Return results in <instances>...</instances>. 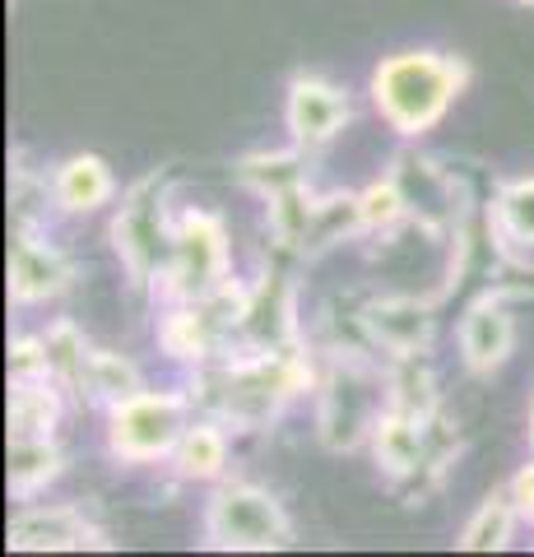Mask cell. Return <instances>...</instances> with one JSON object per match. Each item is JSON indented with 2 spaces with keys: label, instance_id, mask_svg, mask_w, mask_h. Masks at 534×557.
Instances as JSON below:
<instances>
[{
  "label": "cell",
  "instance_id": "6da1fadb",
  "mask_svg": "<svg viewBox=\"0 0 534 557\" xmlns=\"http://www.w3.org/2000/svg\"><path fill=\"white\" fill-rule=\"evenodd\" d=\"M464 70L456 61L437 57V51H405L390 57L372 79L376 108L400 135H419L451 108V98L460 94Z\"/></svg>",
  "mask_w": 534,
  "mask_h": 557
},
{
  "label": "cell",
  "instance_id": "7a4b0ae2",
  "mask_svg": "<svg viewBox=\"0 0 534 557\" xmlns=\"http://www.w3.org/2000/svg\"><path fill=\"white\" fill-rule=\"evenodd\" d=\"M386 413V386L363 358L339 362L331 386H325V405H321V437L325 446H358L368 432L382 423Z\"/></svg>",
  "mask_w": 534,
  "mask_h": 557
},
{
  "label": "cell",
  "instance_id": "3957f363",
  "mask_svg": "<svg viewBox=\"0 0 534 557\" xmlns=\"http://www.w3.org/2000/svg\"><path fill=\"white\" fill-rule=\"evenodd\" d=\"M204 530H210V544H219V548L265 553L288 539V520L270 493H261V487H251V483H233L210 502Z\"/></svg>",
  "mask_w": 534,
  "mask_h": 557
},
{
  "label": "cell",
  "instance_id": "277c9868",
  "mask_svg": "<svg viewBox=\"0 0 534 557\" xmlns=\"http://www.w3.org/2000/svg\"><path fill=\"white\" fill-rule=\"evenodd\" d=\"M182 442V399L177 395H135L112 413V450L131 460L163 456Z\"/></svg>",
  "mask_w": 534,
  "mask_h": 557
},
{
  "label": "cell",
  "instance_id": "5b68a950",
  "mask_svg": "<svg viewBox=\"0 0 534 557\" xmlns=\"http://www.w3.org/2000/svg\"><path fill=\"white\" fill-rule=\"evenodd\" d=\"M223 270H228V247H223V228L210 214H186L172 237V288L182 298H204Z\"/></svg>",
  "mask_w": 534,
  "mask_h": 557
},
{
  "label": "cell",
  "instance_id": "8992f818",
  "mask_svg": "<svg viewBox=\"0 0 534 557\" xmlns=\"http://www.w3.org/2000/svg\"><path fill=\"white\" fill-rule=\"evenodd\" d=\"M153 190H159V177H145L140 186L131 190V200L122 205V214H116V223H112L116 251H122L135 284H145V278L153 274L159 251H163V219H159V200H153Z\"/></svg>",
  "mask_w": 534,
  "mask_h": 557
},
{
  "label": "cell",
  "instance_id": "52a82bcc",
  "mask_svg": "<svg viewBox=\"0 0 534 557\" xmlns=\"http://www.w3.org/2000/svg\"><path fill=\"white\" fill-rule=\"evenodd\" d=\"M298 386H302L298 362H288V358L247 362V368L228 372V413L243 418V423H261V418L274 413V405L288 399Z\"/></svg>",
  "mask_w": 534,
  "mask_h": 557
},
{
  "label": "cell",
  "instance_id": "ba28073f",
  "mask_svg": "<svg viewBox=\"0 0 534 557\" xmlns=\"http://www.w3.org/2000/svg\"><path fill=\"white\" fill-rule=\"evenodd\" d=\"M344 116H349V98L339 89H331L325 79H293L288 89V131L298 145H321V139H331Z\"/></svg>",
  "mask_w": 534,
  "mask_h": 557
},
{
  "label": "cell",
  "instance_id": "9c48e42d",
  "mask_svg": "<svg viewBox=\"0 0 534 557\" xmlns=\"http://www.w3.org/2000/svg\"><path fill=\"white\" fill-rule=\"evenodd\" d=\"M511 339H516V325L497 302H479L460 325V348H464V362H470L474 372L502 368L507 354H511Z\"/></svg>",
  "mask_w": 534,
  "mask_h": 557
},
{
  "label": "cell",
  "instance_id": "30bf717a",
  "mask_svg": "<svg viewBox=\"0 0 534 557\" xmlns=\"http://www.w3.org/2000/svg\"><path fill=\"white\" fill-rule=\"evenodd\" d=\"M84 544H98V534L71 507L28 511L10 525V548H84Z\"/></svg>",
  "mask_w": 534,
  "mask_h": 557
},
{
  "label": "cell",
  "instance_id": "8fae6325",
  "mask_svg": "<svg viewBox=\"0 0 534 557\" xmlns=\"http://www.w3.org/2000/svg\"><path fill=\"white\" fill-rule=\"evenodd\" d=\"M65 284V260L38 247V242H14V256H10V293L14 302H42L51 298Z\"/></svg>",
  "mask_w": 534,
  "mask_h": 557
},
{
  "label": "cell",
  "instance_id": "7c38bea8",
  "mask_svg": "<svg viewBox=\"0 0 534 557\" xmlns=\"http://www.w3.org/2000/svg\"><path fill=\"white\" fill-rule=\"evenodd\" d=\"M368 325L376 330V339H382L390 354H419V344L427 339V330H433V317H427L419 302H376L368 311Z\"/></svg>",
  "mask_w": 534,
  "mask_h": 557
},
{
  "label": "cell",
  "instance_id": "4fadbf2b",
  "mask_svg": "<svg viewBox=\"0 0 534 557\" xmlns=\"http://www.w3.org/2000/svg\"><path fill=\"white\" fill-rule=\"evenodd\" d=\"M57 196L65 209H98L102 200L112 196V172L102 159H94V153H84V159H71L61 168L57 177Z\"/></svg>",
  "mask_w": 534,
  "mask_h": 557
},
{
  "label": "cell",
  "instance_id": "5bb4252c",
  "mask_svg": "<svg viewBox=\"0 0 534 557\" xmlns=\"http://www.w3.org/2000/svg\"><path fill=\"white\" fill-rule=\"evenodd\" d=\"M372 437H376V460H382L390 474H405V469L419 465L423 428L413 423L409 413H382V423L372 428Z\"/></svg>",
  "mask_w": 534,
  "mask_h": 557
},
{
  "label": "cell",
  "instance_id": "9a60e30c",
  "mask_svg": "<svg viewBox=\"0 0 534 557\" xmlns=\"http://www.w3.org/2000/svg\"><path fill=\"white\" fill-rule=\"evenodd\" d=\"M51 418H57V405H51V395H47L33 376H14V391H10V432H14V442L47 437Z\"/></svg>",
  "mask_w": 534,
  "mask_h": 557
},
{
  "label": "cell",
  "instance_id": "2e32d148",
  "mask_svg": "<svg viewBox=\"0 0 534 557\" xmlns=\"http://www.w3.org/2000/svg\"><path fill=\"white\" fill-rule=\"evenodd\" d=\"M57 474V450L47 446V437H28L10 446V493L28 497Z\"/></svg>",
  "mask_w": 534,
  "mask_h": 557
},
{
  "label": "cell",
  "instance_id": "e0dca14e",
  "mask_svg": "<svg viewBox=\"0 0 534 557\" xmlns=\"http://www.w3.org/2000/svg\"><path fill=\"white\" fill-rule=\"evenodd\" d=\"M84 381H89V391L112 399V405H126V399L140 395V376H135V368L126 358L116 354H89V362H84Z\"/></svg>",
  "mask_w": 534,
  "mask_h": 557
},
{
  "label": "cell",
  "instance_id": "ac0fdd59",
  "mask_svg": "<svg viewBox=\"0 0 534 557\" xmlns=\"http://www.w3.org/2000/svg\"><path fill=\"white\" fill-rule=\"evenodd\" d=\"M511 534V502L507 497H488L484 507H479V516L464 525L460 534V548L470 553H488V548H502Z\"/></svg>",
  "mask_w": 534,
  "mask_h": 557
},
{
  "label": "cell",
  "instance_id": "d6986e66",
  "mask_svg": "<svg viewBox=\"0 0 534 557\" xmlns=\"http://www.w3.org/2000/svg\"><path fill=\"white\" fill-rule=\"evenodd\" d=\"M223 465V437L214 428H191L177 442V469L186 479H210Z\"/></svg>",
  "mask_w": 534,
  "mask_h": 557
},
{
  "label": "cell",
  "instance_id": "ffe728a7",
  "mask_svg": "<svg viewBox=\"0 0 534 557\" xmlns=\"http://www.w3.org/2000/svg\"><path fill=\"white\" fill-rule=\"evenodd\" d=\"M497 219H502L507 237L534 247V182H511L502 196H497Z\"/></svg>",
  "mask_w": 534,
  "mask_h": 557
},
{
  "label": "cell",
  "instance_id": "44dd1931",
  "mask_svg": "<svg viewBox=\"0 0 534 557\" xmlns=\"http://www.w3.org/2000/svg\"><path fill=\"white\" fill-rule=\"evenodd\" d=\"M243 177L251 186H261L265 196L274 200V196H284V190L302 186V163L293 159V153H284V159H247L243 163Z\"/></svg>",
  "mask_w": 534,
  "mask_h": 557
},
{
  "label": "cell",
  "instance_id": "7402d4cb",
  "mask_svg": "<svg viewBox=\"0 0 534 557\" xmlns=\"http://www.w3.org/2000/svg\"><path fill=\"white\" fill-rule=\"evenodd\" d=\"M358 209H363V223H395L405 214V196L395 182H386V186H372L368 196L358 200Z\"/></svg>",
  "mask_w": 534,
  "mask_h": 557
},
{
  "label": "cell",
  "instance_id": "603a6c76",
  "mask_svg": "<svg viewBox=\"0 0 534 557\" xmlns=\"http://www.w3.org/2000/svg\"><path fill=\"white\" fill-rule=\"evenodd\" d=\"M516 502H521L525 516H534V465L521 469V479H516Z\"/></svg>",
  "mask_w": 534,
  "mask_h": 557
},
{
  "label": "cell",
  "instance_id": "cb8c5ba5",
  "mask_svg": "<svg viewBox=\"0 0 534 557\" xmlns=\"http://www.w3.org/2000/svg\"><path fill=\"white\" fill-rule=\"evenodd\" d=\"M530 432H534V413H530Z\"/></svg>",
  "mask_w": 534,
  "mask_h": 557
},
{
  "label": "cell",
  "instance_id": "d4e9b609",
  "mask_svg": "<svg viewBox=\"0 0 534 557\" xmlns=\"http://www.w3.org/2000/svg\"><path fill=\"white\" fill-rule=\"evenodd\" d=\"M525 5H534V0H525Z\"/></svg>",
  "mask_w": 534,
  "mask_h": 557
}]
</instances>
